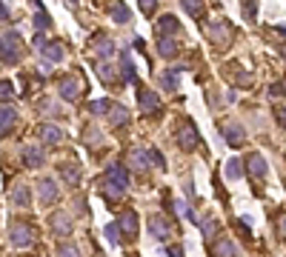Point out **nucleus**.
Listing matches in <instances>:
<instances>
[{
	"mask_svg": "<svg viewBox=\"0 0 286 257\" xmlns=\"http://www.w3.org/2000/svg\"><path fill=\"white\" fill-rule=\"evenodd\" d=\"M275 29H278V32H284V35H286V23H278Z\"/></svg>",
	"mask_w": 286,
	"mask_h": 257,
	"instance_id": "obj_47",
	"label": "nucleus"
},
{
	"mask_svg": "<svg viewBox=\"0 0 286 257\" xmlns=\"http://www.w3.org/2000/svg\"><path fill=\"white\" fill-rule=\"evenodd\" d=\"M57 89H60V97H63V100H69V103H72V100H78V94H80L78 77H69V74L60 80V86H57Z\"/></svg>",
	"mask_w": 286,
	"mask_h": 257,
	"instance_id": "obj_12",
	"label": "nucleus"
},
{
	"mask_svg": "<svg viewBox=\"0 0 286 257\" xmlns=\"http://www.w3.org/2000/svg\"><path fill=\"white\" fill-rule=\"evenodd\" d=\"M120 69H123V80L126 83H137V71H135V66H132L129 52H123V55H120Z\"/></svg>",
	"mask_w": 286,
	"mask_h": 257,
	"instance_id": "obj_27",
	"label": "nucleus"
},
{
	"mask_svg": "<svg viewBox=\"0 0 286 257\" xmlns=\"http://www.w3.org/2000/svg\"><path fill=\"white\" fill-rule=\"evenodd\" d=\"M212 257H238V249L229 237H217L215 246H212Z\"/></svg>",
	"mask_w": 286,
	"mask_h": 257,
	"instance_id": "obj_13",
	"label": "nucleus"
},
{
	"mask_svg": "<svg viewBox=\"0 0 286 257\" xmlns=\"http://www.w3.org/2000/svg\"><path fill=\"white\" fill-rule=\"evenodd\" d=\"M117 226H120V232H123L126 237H135L137 234V214L135 211H123V214L117 217Z\"/></svg>",
	"mask_w": 286,
	"mask_h": 257,
	"instance_id": "obj_16",
	"label": "nucleus"
},
{
	"mask_svg": "<svg viewBox=\"0 0 286 257\" xmlns=\"http://www.w3.org/2000/svg\"><path fill=\"white\" fill-rule=\"evenodd\" d=\"M284 92H286V86H284Z\"/></svg>",
	"mask_w": 286,
	"mask_h": 257,
	"instance_id": "obj_49",
	"label": "nucleus"
},
{
	"mask_svg": "<svg viewBox=\"0 0 286 257\" xmlns=\"http://www.w3.org/2000/svg\"><path fill=\"white\" fill-rule=\"evenodd\" d=\"M158 35H169V37H175L178 32H181V23H178V17H172V14H163L158 20Z\"/></svg>",
	"mask_w": 286,
	"mask_h": 257,
	"instance_id": "obj_19",
	"label": "nucleus"
},
{
	"mask_svg": "<svg viewBox=\"0 0 286 257\" xmlns=\"http://www.w3.org/2000/svg\"><path fill=\"white\" fill-rule=\"evenodd\" d=\"M149 232H152V237H158V240H166L169 237V223L163 220L160 214H152L149 217Z\"/></svg>",
	"mask_w": 286,
	"mask_h": 257,
	"instance_id": "obj_17",
	"label": "nucleus"
},
{
	"mask_svg": "<svg viewBox=\"0 0 286 257\" xmlns=\"http://www.w3.org/2000/svg\"><path fill=\"white\" fill-rule=\"evenodd\" d=\"M103 234H106V240H109V243L112 246H117L120 243V226H117V223H109V226H106V229H103Z\"/></svg>",
	"mask_w": 286,
	"mask_h": 257,
	"instance_id": "obj_33",
	"label": "nucleus"
},
{
	"mask_svg": "<svg viewBox=\"0 0 286 257\" xmlns=\"http://www.w3.org/2000/svg\"><path fill=\"white\" fill-rule=\"evenodd\" d=\"M49 223H52L55 234H60V237H66V234L72 232V220H69V214H66V211H55Z\"/></svg>",
	"mask_w": 286,
	"mask_h": 257,
	"instance_id": "obj_18",
	"label": "nucleus"
},
{
	"mask_svg": "<svg viewBox=\"0 0 286 257\" xmlns=\"http://www.w3.org/2000/svg\"><path fill=\"white\" fill-rule=\"evenodd\" d=\"M129 160H132V166H135V169H149V166H152V157H149V149H135Z\"/></svg>",
	"mask_w": 286,
	"mask_h": 257,
	"instance_id": "obj_28",
	"label": "nucleus"
},
{
	"mask_svg": "<svg viewBox=\"0 0 286 257\" xmlns=\"http://www.w3.org/2000/svg\"><path fill=\"white\" fill-rule=\"evenodd\" d=\"M57 257H80V252H78V246H75V243H60Z\"/></svg>",
	"mask_w": 286,
	"mask_h": 257,
	"instance_id": "obj_37",
	"label": "nucleus"
},
{
	"mask_svg": "<svg viewBox=\"0 0 286 257\" xmlns=\"http://www.w3.org/2000/svg\"><path fill=\"white\" fill-rule=\"evenodd\" d=\"M92 55H97V60H109L114 55V40H109L106 35L92 37Z\"/></svg>",
	"mask_w": 286,
	"mask_h": 257,
	"instance_id": "obj_7",
	"label": "nucleus"
},
{
	"mask_svg": "<svg viewBox=\"0 0 286 257\" xmlns=\"http://www.w3.org/2000/svg\"><path fill=\"white\" fill-rule=\"evenodd\" d=\"M178 74H181V66L160 74V86H163V92H178Z\"/></svg>",
	"mask_w": 286,
	"mask_h": 257,
	"instance_id": "obj_24",
	"label": "nucleus"
},
{
	"mask_svg": "<svg viewBox=\"0 0 286 257\" xmlns=\"http://www.w3.org/2000/svg\"><path fill=\"white\" fill-rule=\"evenodd\" d=\"M86 109H89V115H109V109H112V103H109V100H92L89 106H86Z\"/></svg>",
	"mask_w": 286,
	"mask_h": 257,
	"instance_id": "obj_32",
	"label": "nucleus"
},
{
	"mask_svg": "<svg viewBox=\"0 0 286 257\" xmlns=\"http://www.w3.org/2000/svg\"><path fill=\"white\" fill-rule=\"evenodd\" d=\"M40 137L46 140V146H57V143H60V137H63V131H60L55 123H46V126L40 128Z\"/></svg>",
	"mask_w": 286,
	"mask_h": 257,
	"instance_id": "obj_23",
	"label": "nucleus"
},
{
	"mask_svg": "<svg viewBox=\"0 0 286 257\" xmlns=\"http://www.w3.org/2000/svg\"><path fill=\"white\" fill-rule=\"evenodd\" d=\"M155 9H158V0H140V12L146 14V17L155 12Z\"/></svg>",
	"mask_w": 286,
	"mask_h": 257,
	"instance_id": "obj_43",
	"label": "nucleus"
},
{
	"mask_svg": "<svg viewBox=\"0 0 286 257\" xmlns=\"http://www.w3.org/2000/svg\"><path fill=\"white\" fill-rule=\"evenodd\" d=\"M37 194H40V203H43V206H52V203L57 200V186H55V180L43 177V180L37 183Z\"/></svg>",
	"mask_w": 286,
	"mask_h": 257,
	"instance_id": "obj_9",
	"label": "nucleus"
},
{
	"mask_svg": "<svg viewBox=\"0 0 286 257\" xmlns=\"http://www.w3.org/2000/svg\"><path fill=\"white\" fill-rule=\"evenodd\" d=\"M178 143H181V149H186V152H194L197 146H200V134H197V128H194V123L186 117L181 123V128H178Z\"/></svg>",
	"mask_w": 286,
	"mask_h": 257,
	"instance_id": "obj_3",
	"label": "nucleus"
},
{
	"mask_svg": "<svg viewBox=\"0 0 286 257\" xmlns=\"http://www.w3.org/2000/svg\"><path fill=\"white\" fill-rule=\"evenodd\" d=\"M109 120H112L114 126H126V123H129V109L120 103H114L112 109H109Z\"/></svg>",
	"mask_w": 286,
	"mask_h": 257,
	"instance_id": "obj_25",
	"label": "nucleus"
},
{
	"mask_svg": "<svg viewBox=\"0 0 286 257\" xmlns=\"http://www.w3.org/2000/svg\"><path fill=\"white\" fill-rule=\"evenodd\" d=\"M0 100H3V103L14 100V89H11V83H9V80H0Z\"/></svg>",
	"mask_w": 286,
	"mask_h": 257,
	"instance_id": "obj_38",
	"label": "nucleus"
},
{
	"mask_svg": "<svg viewBox=\"0 0 286 257\" xmlns=\"http://www.w3.org/2000/svg\"><path fill=\"white\" fill-rule=\"evenodd\" d=\"M29 200H32L29 186H26V183H14V189H11V203H14L17 209H26V206H29Z\"/></svg>",
	"mask_w": 286,
	"mask_h": 257,
	"instance_id": "obj_20",
	"label": "nucleus"
},
{
	"mask_svg": "<svg viewBox=\"0 0 286 257\" xmlns=\"http://www.w3.org/2000/svg\"><path fill=\"white\" fill-rule=\"evenodd\" d=\"M226 177L229 180H240V177H243V163H240L238 157H232L226 163Z\"/></svg>",
	"mask_w": 286,
	"mask_h": 257,
	"instance_id": "obj_30",
	"label": "nucleus"
},
{
	"mask_svg": "<svg viewBox=\"0 0 286 257\" xmlns=\"http://www.w3.org/2000/svg\"><path fill=\"white\" fill-rule=\"evenodd\" d=\"M40 55H43V60H49V63H60V60L66 58V49H63V43H46L43 49H40Z\"/></svg>",
	"mask_w": 286,
	"mask_h": 257,
	"instance_id": "obj_14",
	"label": "nucleus"
},
{
	"mask_svg": "<svg viewBox=\"0 0 286 257\" xmlns=\"http://www.w3.org/2000/svg\"><path fill=\"white\" fill-rule=\"evenodd\" d=\"M60 177L66 180L69 186H78L80 183V166L78 163H60Z\"/></svg>",
	"mask_w": 286,
	"mask_h": 257,
	"instance_id": "obj_21",
	"label": "nucleus"
},
{
	"mask_svg": "<svg viewBox=\"0 0 286 257\" xmlns=\"http://www.w3.org/2000/svg\"><path fill=\"white\" fill-rule=\"evenodd\" d=\"M9 237H11V246H14V249H29V246H32V229L20 220L11 223Z\"/></svg>",
	"mask_w": 286,
	"mask_h": 257,
	"instance_id": "obj_6",
	"label": "nucleus"
},
{
	"mask_svg": "<svg viewBox=\"0 0 286 257\" xmlns=\"http://www.w3.org/2000/svg\"><path fill=\"white\" fill-rule=\"evenodd\" d=\"M243 17H246L249 23L258 20V0H243Z\"/></svg>",
	"mask_w": 286,
	"mask_h": 257,
	"instance_id": "obj_34",
	"label": "nucleus"
},
{
	"mask_svg": "<svg viewBox=\"0 0 286 257\" xmlns=\"http://www.w3.org/2000/svg\"><path fill=\"white\" fill-rule=\"evenodd\" d=\"M220 131H223V140H226L229 146H235V149L243 146V137H246V134H243V126H240V123H235V120H232V123H223Z\"/></svg>",
	"mask_w": 286,
	"mask_h": 257,
	"instance_id": "obj_8",
	"label": "nucleus"
},
{
	"mask_svg": "<svg viewBox=\"0 0 286 257\" xmlns=\"http://www.w3.org/2000/svg\"><path fill=\"white\" fill-rule=\"evenodd\" d=\"M20 55H23V43H20V35H17V32L0 35V58H3L6 66H17Z\"/></svg>",
	"mask_w": 286,
	"mask_h": 257,
	"instance_id": "obj_1",
	"label": "nucleus"
},
{
	"mask_svg": "<svg viewBox=\"0 0 286 257\" xmlns=\"http://www.w3.org/2000/svg\"><path fill=\"white\" fill-rule=\"evenodd\" d=\"M112 17H114V23H129L132 20V12L126 9L123 0H114L112 3Z\"/></svg>",
	"mask_w": 286,
	"mask_h": 257,
	"instance_id": "obj_26",
	"label": "nucleus"
},
{
	"mask_svg": "<svg viewBox=\"0 0 286 257\" xmlns=\"http://www.w3.org/2000/svg\"><path fill=\"white\" fill-rule=\"evenodd\" d=\"M169 257H183V249H181V246H172V249H169Z\"/></svg>",
	"mask_w": 286,
	"mask_h": 257,
	"instance_id": "obj_46",
	"label": "nucleus"
},
{
	"mask_svg": "<svg viewBox=\"0 0 286 257\" xmlns=\"http://www.w3.org/2000/svg\"><path fill=\"white\" fill-rule=\"evenodd\" d=\"M149 157H152V166H160V172L166 169V157H163L158 149H149Z\"/></svg>",
	"mask_w": 286,
	"mask_h": 257,
	"instance_id": "obj_40",
	"label": "nucleus"
},
{
	"mask_svg": "<svg viewBox=\"0 0 286 257\" xmlns=\"http://www.w3.org/2000/svg\"><path fill=\"white\" fill-rule=\"evenodd\" d=\"M158 55L160 58H178V43H175V37L169 35H158Z\"/></svg>",
	"mask_w": 286,
	"mask_h": 257,
	"instance_id": "obj_15",
	"label": "nucleus"
},
{
	"mask_svg": "<svg viewBox=\"0 0 286 257\" xmlns=\"http://www.w3.org/2000/svg\"><path fill=\"white\" fill-rule=\"evenodd\" d=\"M49 26H52V17L40 9V12L34 14V29H37V32H43V29H49Z\"/></svg>",
	"mask_w": 286,
	"mask_h": 257,
	"instance_id": "obj_36",
	"label": "nucleus"
},
{
	"mask_svg": "<svg viewBox=\"0 0 286 257\" xmlns=\"http://www.w3.org/2000/svg\"><path fill=\"white\" fill-rule=\"evenodd\" d=\"M137 106H140V112L155 115V112H160V97L146 86H137Z\"/></svg>",
	"mask_w": 286,
	"mask_h": 257,
	"instance_id": "obj_5",
	"label": "nucleus"
},
{
	"mask_svg": "<svg viewBox=\"0 0 286 257\" xmlns=\"http://www.w3.org/2000/svg\"><path fill=\"white\" fill-rule=\"evenodd\" d=\"M14 123H17V109L9 103L0 106V134H6V131H11L14 128Z\"/></svg>",
	"mask_w": 286,
	"mask_h": 257,
	"instance_id": "obj_10",
	"label": "nucleus"
},
{
	"mask_svg": "<svg viewBox=\"0 0 286 257\" xmlns=\"http://www.w3.org/2000/svg\"><path fill=\"white\" fill-rule=\"evenodd\" d=\"M69 3H78V0H69Z\"/></svg>",
	"mask_w": 286,
	"mask_h": 257,
	"instance_id": "obj_48",
	"label": "nucleus"
},
{
	"mask_svg": "<svg viewBox=\"0 0 286 257\" xmlns=\"http://www.w3.org/2000/svg\"><path fill=\"white\" fill-rule=\"evenodd\" d=\"M232 71H235V83H238V86H252V77H249V71L238 69V66H232Z\"/></svg>",
	"mask_w": 286,
	"mask_h": 257,
	"instance_id": "obj_39",
	"label": "nucleus"
},
{
	"mask_svg": "<svg viewBox=\"0 0 286 257\" xmlns=\"http://www.w3.org/2000/svg\"><path fill=\"white\" fill-rule=\"evenodd\" d=\"M206 35H209V40H212V43L226 46L229 40H232V23H229V20H215V23H209Z\"/></svg>",
	"mask_w": 286,
	"mask_h": 257,
	"instance_id": "obj_4",
	"label": "nucleus"
},
{
	"mask_svg": "<svg viewBox=\"0 0 286 257\" xmlns=\"http://www.w3.org/2000/svg\"><path fill=\"white\" fill-rule=\"evenodd\" d=\"M106 183H109V192H114V197H120L126 189H129V175H126L123 166H109L106 169Z\"/></svg>",
	"mask_w": 286,
	"mask_h": 257,
	"instance_id": "obj_2",
	"label": "nucleus"
},
{
	"mask_svg": "<svg viewBox=\"0 0 286 257\" xmlns=\"http://www.w3.org/2000/svg\"><path fill=\"white\" fill-rule=\"evenodd\" d=\"M11 14H9V9H6V3L0 0V20H9Z\"/></svg>",
	"mask_w": 286,
	"mask_h": 257,
	"instance_id": "obj_45",
	"label": "nucleus"
},
{
	"mask_svg": "<svg viewBox=\"0 0 286 257\" xmlns=\"http://www.w3.org/2000/svg\"><path fill=\"white\" fill-rule=\"evenodd\" d=\"M181 6L186 9L189 17H200V12H203V0H181Z\"/></svg>",
	"mask_w": 286,
	"mask_h": 257,
	"instance_id": "obj_31",
	"label": "nucleus"
},
{
	"mask_svg": "<svg viewBox=\"0 0 286 257\" xmlns=\"http://www.w3.org/2000/svg\"><path fill=\"white\" fill-rule=\"evenodd\" d=\"M83 140H86V146L89 149H97L103 143V134H100V128H95V126H89L86 128V134H83Z\"/></svg>",
	"mask_w": 286,
	"mask_h": 257,
	"instance_id": "obj_29",
	"label": "nucleus"
},
{
	"mask_svg": "<svg viewBox=\"0 0 286 257\" xmlns=\"http://www.w3.org/2000/svg\"><path fill=\"white\" fill-rule=\"evenodd\" d=\"M175 209L181 211V217H186V220L197 223V214L192 211V206H189V203H183V200H178V203H175Z\"/></svg>",
	"mask_w": 286,
	"mask_h": 257,
	"instance_id": "obj_35",
	"label": "nucleus"
},
{
	"mask_svg": "<svg viewBox=\"0 0 286 257\" xmlns=\"http://www.w3.org/2000/svg\"><path fill=\"white\" fill-rule=\"evenodd\" d=\"M246 166H249L252 177H266V160H263V154H249Z\"/></svg>",
	"mask_w": 286,
	"mask_h": 257,
	"instance_id": "obj_22",
	"label": "nucleus"
},
{
	"mask_svg": "<svg viewBox=\"0 0 286 257\" xmlns=\"http://www.w3.org/2000/svg\"><path fill=\"white\" fill-rule=\"evenodd\" d=\"M275 120L286 128V106H278V109H275Z\"/></svg>",
	"mask_w": 286,
	"mask_h": 257,
	"instance_id": "obj_44",
	"label": "nucleus"
},
{
	"mask_svg": "<svg viewBox=\"0 0 286 257\" xmlns=\"http://www.w3.org/2000/svg\"><path fill=\"white\" fill-rule=\"evenodd\" d=\"M95 69H97V74H100L103 80H112V74H114V71L109 69V66H106L103 60H97V63H95Z\"/></svg>",
	"mask_w": 286,
	"mask_h": 257,
	"instance_id": "obj_42",
	"label": "nucleus"
},
{
	"mask_svg": "<svg viewBox=\"0 0 286 257\" xmlns=\"http://www.w3.org/2000/svg\"><path fill=\"white\" fill-rule=\"evenodd\" d=\"M46 160V154L40 146H23V163L29 166V169H40Z\"/></svg>",
	"mask_w": 286,
	"mask_h": 257,
	"instance_id": "obj_11",
	"label": "nucleus"
},
{
	"mask_svg": "<svg viewBox=\"0 0 286 257\" xmlns=\"http://www.w3.org/2000/svg\"><path fill=\"white\" fill-rule=\"evenodd\" d=\"M200 229H203V234H206V237H212V234L217 232V223L212 220V217H206V220H200Z\"/></svg>",
	"mask_w": 286,
	"mask_h": 257,
	"instance_id": "obj_41",
	"label": "nucleus"
}]
</instances>
